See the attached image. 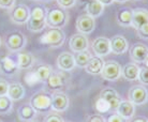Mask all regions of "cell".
Segmentation results:
<instances>
[{
	"label": "cell",
	"instance_id": "cell-1",
	"mask_svg": "<svg viewBox=\"0 0 148 122\" xmlns=\"http://www.w3.org/2000/svg\"><path fill=\"white\" fill-rule=\"evenodd\" d=\"M69 22V13L60 7H54L46 10V26L54 29H62Z\"/></svg>",
	"mask_w": 148,
	"mask_h": 122
},
{
	"label": "cell",
	"instance_id": "cell-2",
	"mask_svg": "<svg viewBox=\"0 0 148 122\" xmlns=\"http://www.w3.org/2000/svg\"><path fill=\"white\" fill-rule=\"evenodd\" d=\"M46 10L43 5H36L30 10L29 18L27 20V29L32 32H40L46 27L45 16Z\"/></svg>",
	"mask_w": 148,
	"mask_h": 122
},
{
	"label": "cell",
	"instance_id": "cell-3",
	"mask_svg": "<svg viewBox=\"0 0 148 122\" xmlns=\"http://www.w3.org/2000/svg\"><path fill=\"white\" fill-rule=\"evenodd\" d=\"M29 105L34 108L36 112L40 114H47L52 110L51 107V94L47 92L41 91L31 96Z\"/></svg>",
	"mask_w": 148,
	"mask_h": 122
},
{
	"label": "cell",
	"instance_id": "cell-4",
	"mask_svg": "<svg viewBox=\"0 0 148 122\" xmlns=\"http://www.w3.org/2000/svg\"><path fill=\"white\" fill-rule=\"evenodd\" d=\"M66 41V34L62 29H49L45 32L40 39V42L42 44L48 45L51 47H60L62 46Z\"/></svg>",
	"mask_w": 148,
	"mask_h": 122
},
{
	"label": "cell",
	"instance_id": "cell-5",
	"mask_svg": "<svg viewBox=\"0 0 148 122\" xmlns=\"http://www.w3.org/2000/svg\"><path fill=\"white\" fill-rule=\"evenodd\" d=\"M27 44V37L19 31H12L5 37V46L12 52H21Z\"/></svg>",
	"mask_w": 148,
	"mask_h": 122
},
{
	"label": "cell",
	"instance_id": "cell-6",
	"mask_svg": "<svg viewBox=\"0 0 148 122\" xmlns=\"http://www.w3.org/2000/svg\"><path fill=\"white\" fill-rule=\"evenodd\" d=\"M148 100V91L146 86L135 85L130 88L128 92V101L135 105V106H142L147 103Z\"/></svg>",
	"mask_w": 148,
	"mask_h": 122
},
{
	"label": "cell",
	"instance_id": "cell-7",
	"mask_svg": "<svg viewBox=\"0 0 148 122\" xmlns=\"http://www.w3.org/2000/svg\"><path fill=\"white\" fill-rule=\"evenodd\" d=\"M101 77L108 81L118 80L121 76V65L114 60L104 62L103 69L101 71Z\"/></svg>",
	"mask_w": 148,
	"mask_h": 122
},
{
	"label": "cell",
	"instance_id": "cell-8",
	"mask_svg": "<svg viewBox=\"0 0 148 122\" xmlns=\"http://www.w3.org/2000/svg\"><path fill=\"white\" fill-rule=\"evenodd\" d=\"M30 9L26 4L16 3L14 7L9 10V16L12 22L17 24V25H23L26 24L28 18H29Z\"/></svg>",
	"mask_w": 148,
	"mask_h": 122
},
{
	"label": "cell",
	"instance_id": "cell-9",
	"mask_svg": "<svg viewBox=\"0 0 148 122\" xmlns=\"http://www.w3.org/2000/svg\"><path fill=\"white\" fill-rule=\"evenodd\" d=\"M70 100L69 96L63 92L55 91L51 94V107L56 112H63L69 108Z\"/></svg>",
	"mask_w": 148,
	"mask_h": 122
},
{
	"label": "cell",
	"instance_id": "cell-10",
	"mask_svg": "<svg viewBox=\"0 0 148 122\" xmlns=\"http://www.w3.org/2000/svg\"><path fill=\"white\" fill-rule=\"evenodd\" d=\"M130 58L132 62L137 63H147L148 59V47L143 43H135L130 48Z\"/></svg>",
	"mask_w": 148,
	"mask_h": 122
},
{
	"label": "cell",
	"instance_id": "cell-11",
	"mask_svg": "<svg viewBox=\"0 0 148 122\" xmlns=\"http://www.w3.org/2000/svg\"><path fill=\"white\" fill-rule=\"evenodd\" d=\"M75 27L77 29L78 33L82 34H89L91 33L96 28V20L95 18L90 17L87 14H82L76 18Z\"/></svg>",
	"mask_w": 148,
	"mask_h": 122
},
{
	"label": "cell",
	"instance_id": "cell-12",
	"mask_svg": "<svg viewBox=\"0 0 148 122\" xmlns=\"http://www.w3.org/2000/svg\"><path fill=\"white\" fill-rule=\"evenodd\" d=\"M91 49H92L95 56H98V57L108 56V54H111L110 39L106 37H96L91 43Z\"/></svg>",
	"mask_w": 148,
	"mask_h": 122
},
{
	"label": "cell",
	"instance_id": "cell-13",
	"mask_svg": "<svg viewBox=\"0 0 148 122\" xmlns=\"http://www.w3.org/2000/svg\"><path fill=\"white\" fill-rule=\"evenodd\" d=\"M57 67L60 71L63 72H71L75 67V62H74V56L72 52H60L57 60H56Z\"/></svg>",
	"mask_w": 148,
	"mask_h": 122
},
{
	"label": "cell",
	"instance_id": "cell-14",
	"mask_svg": "<svg viewBox=\"0 0 148 122\" xmlns=\"http://www.w3.org/2000/svg\"><path fill=\"white\" fill-rule=\"evenodd\" d=\"M110 45H111V52L115 55H123L129 49L128 40L120 34L112 37L110 39Z\"/></svg>",
	"mask_w": 148,
	"mask_h": 122
},
{
	"label": "cell",
	"instance_id": "cell-15",
	"mask_svg": "<svg viewBox=\"0 0 148 122\" xmlns=\"http://www.w3.org/2000/svg\"><path fill=\"white\" fill-rule=\"evenodd\" d=\"M69 46H70L71 50L75 54V52H79L83 50L88 49L89 47V40L85 34L76 33L73 34L69 40Z\"/></svg>",
	"mask_w": 148,
	"mask_h": 122
},
{
	"label": "cell",
	"instance_id": "cell-16",
	"mask_svg": "<svg viewBox=\"0 0 148 122\" xmlns=\"http://www.w3.org/2000/svg\"><path fill=\"white\" fill-rule=\"evenodd\" d=\"M99 97H101V99L105 100L106 102H108L110 106H111V110H113V111H116L119 103H120V101H121L118 92L113 88L103 89L100 92Z\"/></svg>",
	"mask_w": 148,
	"mask_h": 122
},
{
	"label": "cell",
	"instance_id": "cell-17",
	"mask_svg": "<svg viewBox=\"0 0 148 122\" xmlns=\"http://www.w3.org/2000/svg\"><path fill=\"white\" fill-rule=\"evenodd\" d=\"M135 111H136L135 110V105H133L128 100H121L117 109H116V114L125 120L129 121L133 117H135Z\"/></svg>",
	"mask_w": 148,
	"mask_h": 122
},
{
	"label": "cell",
	"instance_id": "cell-18",
	"mask_svg": "<svg viewBox=\"0 0 148 122\" xmlns=\"http://www.w3.org/2000/svg\"><path fill=\"white\" fill-rule=\"evenodd\" d=\"M18 72V67L17 63L12 59L9 56H2L0 58V73L7 75V76H12Z\"/></svg>",
	"mask_w": 148,
	"mask_h": 122
},
{
	"label": "cell",
	"instance_id": "cell-19",
	"mask_svg": "<svg viewBox=\"0 0 148 122\" xmlns=\"http://www.w3.org/2000/svg\"><path fill=\"white\" fill-rule=\"evenodd\" d=\"M148 25V11L143 7L134 9L132 10V25L134 29L137 30L138 28Z\"/></svg>",
	"mask_w": 148,
	"mask_h": 122
},
{
	"label": "cell",
	"instance_id": "cell-20",
	"mask_svg": "<svg viewBox=\"0 0 148 122\" xmlns=\"http://www.w3.org/2000/svg\"><path fill=\"white\" fill-rule=\"evenodd\" d=\"M17 67L18 70H29L34 65L36 58L29 52H21L17 55Z\"/></svg>",
	"mask_w": 148,
	"mask_h": 122
},
{
	"label": "cell",
	"instance_id": "cell-21",
	"mask_svg": "<svg viewBox=\"0 0 148 122\" xmlns=\"http://www.w3.org/2000/svg\"><path fill=\"white\" fill-rule=\"evenodd\" d=\"M104 61L102 57H98V56H91V58L85 67V70L88 74L91 75H99L101 71L103 69Z\"/></svg>",
	"mask_w": 148,
	"mask_h": 122
},
{
	"label": "cell",
	"instance_id": "cell-22",
	"mask_svg": "<svg viewBox=\"0 0 148 122\" xmlns=\"http://www.w3.org/2000/svg\"><path fill=\"white\" fill-rule=\"evenodd\" d=\"M25 87L19 84V82H12L9 84V89H8V94L7 96L11 101H19L22 100L25 96Z\"/></svg>",
	"mask_w": 148,
	"mask_h": 122
},
{
	"label": "cell",
	"instance_id": "cell-23",
	"mask_svg": "<svg viewBox=\"0 0 148 122\" xmlns=\"http://www.w3.org/2000/svg\"><path fill=\"white\" fill-rule=\"evenodd\" d=\"M138 70H140V67L135 63H127L126 65L121 67V76L127 81H134L137 79Z\"/></svg>",
	"mask_w": 148,
	"mask_h": 122
},
{
	"label": "cell",
	"instance_id": "cell-24",
	"mask_svg": "<svg viewBox=\"0 0 148 122\" xmlns=\"http://www.w3.org/2000/svg\"><path fill=\"white\" fill-rule=\"evenodd\" d=\"M104 11V5L101 4L98 0H89L86 4V14L92 18H97L102 15Z\"/></svg>",
	"mask_w": 148,
	"mask_h": 122
},
{
	"label": "cell",
	"instance_id": "cell-25",
	"mask_svg": "<svg viewBox=\"0 0 148 122\" xmlns=\"http://www.w3.org/2000/svg\"><path fill=\"white\" fill-rule=\"evenodd\" d=\"M34 74L37 78L38 82H44V81L47 80V78L51 76L53 72V67L51 65H47V64H40L38 65L34 71Z\"/></svg>",
	"mask_w": 148,
	"mask_h": 122
},
{
	"label": "cell",
	"instance_id": "cell-26",
	"mask_svg": "<svg viewBox=\"0 0 148 122\" xmlns=\"http://www.w3.org/2000/svg\"><path fill=\"white\" fill-rule=\"evenodd\" d=\"M117 22L122 27H131L132 25V9L122 7L117 13Z\"/></svg>",
	"mask_w": 148,
	"mask_h": 122
},
{
	"label": "cell",
	"instance_id": "cell-27",
	"mask_svg": "<svg viewBox=\"0 0 148 122\" xmlns=\"http://www.w3.org/2000/svg\"><path fill=\"white\" fill-rule=\"evenodd\" d=\"M17 115H18V118L21 121L30 122V121H34V119H36L37 112H36V110L30 106L29 104H26V105H24V106L18 108Z\"/></svg>",
	"mask_w": 148,
	"mask_h": 122
},
{
	"label": "cell",
	"instance_id": "cell-28",
	"mask_svg": "<svg viewBox=\"0 0 148 122\" xmlns=\"http://www.w3.org/2000/svg\"><path fill=\"white\" fill-rule=\"evenodd\" d=\"M46 84H47V87L51 90H58V89H61L63 86L66 85V79L61 74L53 72L51 76L47 78Z\"/></svg>",
	"mask_w": 148,
	"mask_h": 122
},
{
	"label": "cell",
	"instance_id": "cell-29",
	"mask_svg": "<svg viewBox=\"0 0 148 122\" xmlns=\"http://www.w3.org/2000/svg\"><path fill=\"white\" fill-rule=\"evenodd\" d=\"M74 62H75V67H84L87 65V63L89 62V60L91 58V54L88 49L83 50L79 52H75L74 54Z\"/></svg>",
	"mask_w": 148,
	"mask_h": 122
},
{
	"label": "cell",
	"instance_id": "cell-30",
	"mask_svg": "<svg viewBox=\"0 0 148 122\" xmlns=\"http://www.w3.org/2000/svg\"><path fill=\"white\" fill-rule=\"evenodd\" d=\"M13 109V101L7 95L0 96V115H8Z\"/></svg>",
	"mask_w": 148,
	"mask_h": 122
},
{
	"label": "cell",
	"instance_id": "cell-31",
	"mask_svg": "<svg viewBox=\"0 0 148 122\" xmlns=\"http://www.w3.org/2000/svg\"><path fill=\"white\" fill-rule=\"evenodd\" d=\"M95 107H96L97 111L99 114H105V112H108L111 111V106L108 102H106L105 100L101 99V97H98V100L96 101V104H95Z\"/></svg>",
	"mask_w": 148,
	"mask_h": 122
},
{
	"label": "cell",
	"instance_id": "cell-32",
	"mask_svg": "<svg viewBox=\"0 0 148 122\" xmlns=\"http://www.w3.org/2000/svg\"><path fill=\"white\" fill-rule=\"evenodd\" d=\"M136 80L140 81V82H141V85H143V86H147L148 85V67H147V63L145 64L144 67H140Z\"/></svg>",
	"mask_w": 148,
	"mask_h": 122
},
{
	"label": "cell",
	"instance_id": "cell-33",
	"mask_svg": "<svg viewBox=\"0 0 148 122\" xmlns=\"http://www.w3.org/2000/svg\"><path fill=\"white\" fill-rule=\"evenodd\" d=\"M57 3L60 7H62L64 10L71 9L76 4V0H56Z\"/></svg>",
	"mask_w": 148,
	"mask_h": 122
},
{
	"label": "cell",
	"instance_id": "cell-34",
	"mask_svg": "<svg viewBox=\"0 0 148 122\" xmlns=\"http://www.w3.org/2000/svg\"><path fill=\"white\" fill-rule=\"evenodd\" d=\"M25 81H26L29 86H34V85H36V84H39L36 76H34V72H28V73L25 75Z\"/></svg>",
	"mask_w": 148,
	"mask_h": 122
},
{
	"label": "cell",
	"instance_id": "cell-35",
	"mask_svg": "<svg viewBox=\"0 0 148 122\" xmlns=\"http://www.w3.org/2000/svg\"><path fill=\"white\" fill-rule=\"evenodd\" d=\"M16 4V0H0V7L10 10Z\"/></svg>",
	"mask_w": 148,
	"mask_h": 122
},
{
	"label": "cell",
	"instance_id": "cell-36",
	"mask_svg": "<svg viewBox=\"0 0 148 122\" xmlns=\"http://www.w3.org/2000/svg\"><path fill=\"white\" fill-rule=\"evenodd\" d=\"M135 31H136L138 37L144 39V40H147V37H148V25H145V26L138 28V29L135 30Z\"/></svg>",
	"mask_w": 148,
	"mask_h": 122
},
{
	"label": "cell",
	"instance_id": "cell-37",
	"mask_svg": "<svg viewBox=\"0 0 148 122\" xmlns=\"http://www.w3.org/2000/svg\"><path fill=\"white\" fill-rule=\"evenodd\" d=\"M8 89H9V82H8L7 80L0 78V96L7 95Z\"/></svg>",
	"mask_w": 148,
	"mask_h": 122
},
{
	"label": "cell",
	"instance_id": "cell-38",
	"mask_svg": "<svg viewBox=\"0 0 148 122\" xmlns=\"http://www.w3.org/2000/svg\"><path fill=\"white\" fill-rule=\"evenodd\" d=\"M43 122H64V120H63V119L61 118L59 115L55 114V115H48V116H46Z\"/></svg>",
	"mask_w": 148,
	"mask_h": 122
},
{
	"label": "cell",
	"instance_id": "cell-39",
	"mask_svg": "<svg viewBox=\"0 0 148 122\" xmlns=\"http://www.w3.org/2000/svg\"><path fill=\"white\" fill-rule=\"evenodd\" d=\"M105 122H128L127 120H125L123 118H121L119 115H117L116 112L111 115L108 119H105Z\"/></svg>",
	"mask_w": 148,
	"mask_h": 122
},
{
	"label": "cell",
	"instance_id": "cell-40",
	"mask_svg": "<svg viewBox=\"0 0 148 122\" xmlns=\"http://www.w3.org/2000/svg\"><path fill=\"white\" fill-rule=\"evenodd\" d=\"M87 122H105V118L102 115L98 114V115H93L91 117H89Z\"/></svg>",
	"mask_w": 148,
	"mask_h": 122
},
{
	"label": "cell",
	"instance_id": "cell-41",
	"mask_svg": "<svg viewBox=\"0 0 148 122\" xmlns=\"http://www.w3.org/2000/svg\"><path fill=\"white\" fill-rule=\"evenodd\" d=\"M129 122H148V120L146 117H133Z\"/></svg>",
	"mask_w": 148,
	"mask_h": 122
},
{
	"label": "cell",
	"instance_id": "cell-42",
	"mask_svg": "<svg viewBox=\"0 0 148 122\" xmlns=\"http://www.w3.org/2000/svg\"><path fill=\"white\" fill-rule=\"evenodd\" d=\"M98 1H99L101 4H103L104 7H105V5H111V4H113L115 2L114 0H98Z\"/></svg>",
	"mask_w": 148,
	"mask_h": 122
},
{
	"label": "cell",
	"instance_id": "cell-43",
	"mask_svg": "<svg viewBox=\"0 0 148 122\" xmlns=\"http://www.w3.org/2000/svg\"><path fill=\"white\" fill-rule=\"evenodd\" d=\"M115 2H118V3H125L127 1H129V0H114Z\"/></svg>",
	"mask_w": 148,
	"mask_h": 122
},
{
	"label": "cell",
	"instance_id": "cell-44",
	"mask_svg": "<svg viewBox=\"0 0 148 122\" xmlns=\"http://www.w3.org/2000/svg\"><path fill=\"white\" fill-rule=\"evenodd\" d=\"M0 46H1V37H0Z\"/></svg>",
	"mask_w": 148,
	"mask_h": 122
},
{
	"label": "cell",
	"instance_id": "cell-45",
	"mask_svg": "<svg viewBox=\"0 0 148 122\" xmlns=\"http://www.w3.org/2000/svg\"><path fill=\"white\" fill-rule=\"evenodd\" d=\"M30 122H38V121H34H34H30Z\"/></svg>",
	"mask_w": 148,
	"mask_h": 122
},
{
	"label": "cell",
	"instance_id": "cell-46",
	"mask_svg": "<svg viewBox=\"0 0 148 122\" xmlns=\"http://www.w3.org/2000/svg\"><path fill=\"white\" fill-rule=\"evenodd\" d=\"M45 1H51V0H45Z\"/></svg>",
	"mask_w": 148,
	"mask_h": 122
},
{
	"label": "cell",
	"instance_id": "cell-47",
	"mask_svg": "<svg viewBox=\"0 0 148 122\" xmlns=\"http://www.w3.org/2000/svg\"><path fill=\"white\" fill-rule=\"evenodd\" d=\"M0 122H2V120H1V119H0Z\"/></svg>",
	"mask_w": 148,
	"mask_h": 122
},
{
	"label": "cell",
	"instance_id": "cell-48",
	"mask_svg": "<svg viewBox=\"0 0 148 122\" xmlns=\"http://www.w3.org/2000/svg\"><path fill=\"white\" fill-rule=\"evenodd\" d=\"M34 1H37V0H34Z\"/></svg>",
	"mask_w": 148,
	"mask_h": 122
}]
</instances>
